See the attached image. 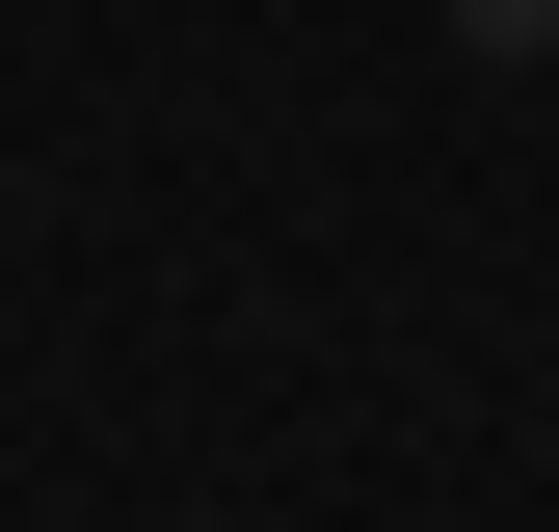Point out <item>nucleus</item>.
<instances>
[{"label":"nucleus","instance_id":"1","mask_svg":"<svg viewBox=\"0 0 559 532\" xmlns=\"http://www.w3.org/2000/svg\"><path fill=\"white\" fill-rule=\"evenodd\" d=\"M453 53H559V0H453Z\"/></svg>","mask_w":559,"mask_h":532}]
</instances>
